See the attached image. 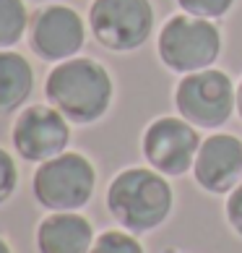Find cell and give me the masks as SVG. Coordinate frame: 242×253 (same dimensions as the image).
I'll return each mask as SVG.
<instances>
[{
    "instance_id": "cell-4",
    "label": "cell",
    "mask_w": 242,
    "mask_h": 253,
    "mask_svg": "<svg viewBox=\"0 0 242 253\" xmlns=\"http://www.w3.org/2000/svg\"><path fill=\"white\" fill-rule=\"evenodd\" d=\"M159 60L174 73L211 68L221 55V32L208 18L177 13L167 18L156 40Z\"/></svg>"
},
{
    "instance_id": "cell-15",
    "label": "cell",
    "mask_w": 242,
    "mask_h": 253,
    "mask_svg": "<svg viewBox=\"0 0 242 253\" xmlns=\"http://www.w3.org/2000/svg\"><path fill=\"white\" fill-rule=\"evenodd\" d=\"M177 5L182 8V13H188V16L216 21V18L227 16L232 11L235 0H177Z\"/></svg>"
},
{
    "instance_id": "cell-3",
    "label": "cell",
    "mask_w": 242,
    "mask_h": 253,
    "mask_svg": "<svg viewBox=\"0 0 242 253\" xmlns=\"http://www.w3.org/2000/svg\"><path fill=\"white\" fill-rule=\"evenodd\" d=\"M97 188V170L83 154L63 152L36 167L32 177L34 199L47 211H78Z\"/></svg>"
},
{
    "instance_id": "cell-13",
    "label": "cell",
    "mask_w": 242,
    "mask_h": 253,
    "mask_svg": "<svg viewBox=\"0 0 242 253\" xmlns=\"http://www.w3.org/2000/svg\"><path fill=\"white\" fill-rule=\"evenodd\" d=\"M29 29V11L24 0H0V50H11Z\"/></svg>"
},
{
    "instance_id": "cell-5",
    "label": "cell",
    "mask_w": 242,
    "mask_h": 253,
    "mask_svg": "<svg viewBox=\"0 0 242 253\" xmlns=\"http://www.w3.org/2000/svg\"><path fill=\"white\" fill-rule=\"evenodd\" d=\"M174 107L195 128H221L237 107V89L219 68L185 73L174 89Z\"/></svg>"
},
{
    "instance_id": "cell-17",
    "label": "cell",
    "mask_w": 242,
    "mask_h": 253,
    "mask_svg": "<svg viewBox=\"0 0 242 253\" xmlns=\"http://www.w3.org/2000/svg\"><path fill=\"white\" fill-rule=\"evenodd\" d=\"M224 211H227V222H229V227H232V230H235L237 235L242 238V183H240L237 188L227 196V206H224Z\"/></svg>"
},
{
    "instance_id": "cell-20",
    "label": "cell",
    "mask_w": 242,
    "mask_h": 253,
    "mask_svg": "<svg viewBox=\"0 0 242 253\" xmlns=\"http://www.w3.org/2000/svg\"><path fill=\"white\" fill-rule=\"evenodd\" d=\"M167 253H172V251H167Z\"/></svg>"
},
{
    "instance_id": "cell-2",
    "label": "cell",
    "mask_w": 242,
    "mask_h": 253,
    "mask_svg": "<svg viewBox=\"0 0 242 253\" xmlns=\"http://www.w3.org/2000/svg\"><path fill=\"white\" fill-rule=\"evenodd\" d=\"M172 206V185L154 167H128L112 177L107 188V209L112 219L133 235L162 227Z\"/></svg>"
},
{
    "instance_id": "cell-7",
    "label": "cell",
    "mask_w": 242,
    "mask_h": 253,
    "mask_svg": "<svg viewBox=\"0 0 242 253\" xmlns=\"http://www.w3.org/2000/svg\"><path fill=\"white\" fill-rule=\"evenodd\" d=\"M201 144L203 141L198 136V128L185 118L172 115L156 118L154 123H148L141 138V149L148 167H154L156 172L167 177H180L190 172Z\"/></svg>"
},
{
    "instance_id": "cell-8",
    "label": "cell",
    "mask_w": 242,
    "mask_h": 253,
    "mask_svg": "<svg viewBox=\"0 0 242 253\" xmlns=\"http://www.w3.org/2000/svg\"><path fill=\"white\" fill-rule=\"evenodd\" d=\"M11 141L16 154L26 162H47V159L68 152L70 120L52 105H32L18 112Z\"/></svg>"
},
{
    "instance_id": "cell-9",
    "label": "cell",
    "mask_w": 242,
    "mask_h": 253,
    "mask_svg": "<svg viewBox=\"0 0 242 253\" xmlns=\"http://www.w3.org/2000/svg\"><path fill=\"white\" fill-rule=\"evenodd\" d=\"M86 42V24L68 5L50 3L36 11L29 26V44L36 58L47 63H63L81 52Z\"/></svg>"
},
{
    "instance_id": "cell-10",
    "label": "cell",
    "mask_w": 242,
    "mask_h": 253,
    "mask_svg": "<svg viewBox=\"0 0 242 253\" xmlns=\"http://www.w3.org/2000/svg\"><path fill=\"white\" fill-rule=\"evenodd\" d=\"M193 177L206 193H232L242 183V141L232 133L203 138L193 165Z\"/></svg>"
},
{
    "instance_id": "cell-14",
    "label": "cell",
    "mask_w": 242,
    "mask_h": 253,
    "mask_svg": "<svg viewBox=\"0 0 242 253\" xmlns=\"http://www.w3.org/2000/svg\"><path fill=\"white\" fill-rule=\"evenodd\" d=\"M89 253H143V246L128 230H107L97 235Z\"/></svg>"
},
{
    "instance_id": "cell-18",
    "label": "cell",
    "mask_w": 242,
    "mask_h": 253,
    "mask_svg": "<svg viewBox=\"0 0 242 253\" xmlns=\"http://www.w3.org/2000/svg\"><path fill=\"white\" fill-rule=\"evenodd\" d=\"M237 115L242 118V81H240V86H237Z\"/></svg>"
},
{
    "instance_id": "cell-16",
    "label": "cell",
    "mask_w": 242,
    "mask_h": 253,
    "mask_svg": "<svg viewBox=\"0 0 242 253\" xmlns=\"http://www.w3.org/2000/svg\"><path fill=\"white\" fill-rule=\"evenodd\" d=\"M18 188V167L13 157L0 146V206H3Z\"/></svg>"
},
{
    "instance_id": "cell-1",
    "label": "cell",
    "mask_w": 242,
    "mask_h": 253,
    "mask_svg": "<svg viewBox=\"0 0 242 253\" xmlns=\"http://www.w3.org/2000/svg\"><path fill=\"white\" fill-rule=\"evenodd\" d=\"M44 97L70 123L89 126L107 115L115 97L112 76L94 58H70L58 63L44 81Z\"/></svg>"
},
{
    "instance_id": "cell-19",
    "label": "cell",
    "mask_w": 242,
    "mask_h": 253,
    "mask_svg": "<svg viewBox=\"0 0 242 253\" xmlns=\"http://www.w3.org/2000/svg\"><path fill=\"white\" fill-rule=\"evenodd\" d=\"M0 253H13V251H11V246H8V243H5L3 238H0Z\"/></svg>"
},
{
    "instance_id": "cell-11",
    "label": "cell",
    "mask_w": 242,
    "mask_h": 253,
    "mask_svg": "<svg viewBox=\"0 0 242 253\" xmlns=\"http://www.w3.org/2000/svg\"><path fill=\"white\" fill-rule=\"evenodd\" d=\"M94 240L91 222L78 211H52L36 227L39 253H89Z\"/></svg>"
},
{
    "instance_id": "cell-6",
    "label": "cell",
    "mask_w": 242,
    "mask_h": 253,
    "mask_svg": "<svg viewBox=\"0 0 242 253\" xmlns=\"http://www.w3.org/2000/svg\"><path fill=\"white\" fill-rule=\"evenodd\" d=\"M91 37L112 52H130L154 32L151 0H94L89 8Z\"/></svg>"
},
{
    "instance_id": "cell-12",
    "label": "cell",
    "mask_w": 242,
    "mask_h": 253,
    "mask_svg": "<svg viewBox=\"0 0 242 253\" xmlns=\"http://www.w3.org/2000/svg\"><path fill=\"white\" fill-rule=\"evenodd\" d=\"M34 89V71L16 50H0V115H11L26 105Z\"/></svg>"
}]
</instances>
